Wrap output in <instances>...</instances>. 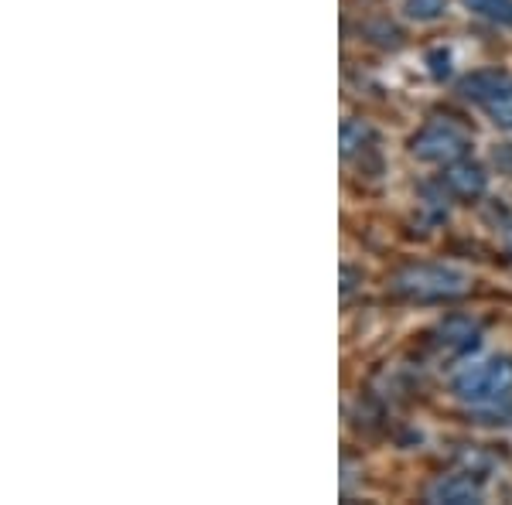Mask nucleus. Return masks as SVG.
<instances>
[{"label":"nucleus","mask_w":512,"mask_h":505,"mask_svg":"<svg viewBox=\"0 0 512 505\" xmlns=\"http://www.w3.org/2000/svg\"><path fill=\"white\" fill-rule=\"evenodd\" d=\"M403 11H407V18H414V21H434L444 14V0H407Z\"/></svg>","instance_id":"9d476101"},{"label":"nucleus","mask_w":512,"mask_h":505,"mask_svg":"<svg viewBox=\"0 0 512 505\" xmlns=\"http://www.w3.org/2000/svg\"><path fill=\"white\" fill-rule=\"evenodd\" d=\"M468 287L472 277L451 263H414V267H403L393 280L396 294L420 304L454 301V297H465Z\"/></svg>","instance_id":"f03ea898"},{"label":"nucleus","mask_w":512,"mask_h":505,"mask_svg":"<svg viewBox=\"0 0 512 505\" xmlns=\"http://www.w3.org/2000/svg\"><path fill=\"white\" fill-rule=\"evenodd\" d=\"M461 7L468 14H475V18L512 28V0H461Z\"/></svg>","instance_id":"6e6552de"},{"label":"nucleus","mask_w":512,"mask_h":505,"mask_svg":"<svg viewBox=\"0 0 512 505\" xmlns=\"http://www.w3.org/2000/svg\"><path fill=\"white\" fill-rule=\"evenodd\" d=\"M431 342L444 359H465V355L475 352L478 342H482V325H478L472 314H448V318L434 328Z\"/></svg>","instance_id":"39448f33"},{"label":"nucleus","mask_w":512,"mask_h":505,"mask_svg":"<svg viewBox=\"0 0 512 505\" xmlns=\"http://www.w3.org/2000/svg\"><path fill=\"white\" fill-rule=\"evenodd\" d=\"M451 393L461 403L478 410H492L512 400V359L509 355H492L482 362H468L454 372Z\"/></svg>","instance_id":"f257e3e1"},{"label":"nucleus","mask_w":512,"mask_h":505,"mask_svg":"<svg viewBox=\"0 0 512 505\" xmlns=\"http://www.w3.org/2000/svg\"><path fill=\"white\" fill-rule=\"evenodd\" d=\"M458 93L468 99V103H478L485 110L495 127L512 130V79L506 72L495 69H482L472 72V76L461 79Z\"/></svg>","instance_id":"7ed1b4c3"},{"label":"nucleus","mask_w":512,"mask_h":505,"mask_svg":"<svg viewBox=\"0 0 512 505\" xmlns=\"http://www.w3.org/2000/svg\"><path fill=\"white\" fill-rule=\"evenodd\" d=\"M369 147H373V130H369V123L345 120V127H342V154L355 157V154L369 151Z\"/></svg>","instance_id":"1a4fd4ad"},{"label":"nucleus","mask_w":512,"mask_h":505,"mask_svg":"<svg viewBox=\"0 0 512 505\" xmlns=\"http://www.w3.org/2000/svg\"><path fill=\"white\" fill-rule=\"evenodd\" d=\"M444 185H448V192L451 195H458V198H482L485 195V185H489V175H485V168L482 164H475V161H454L448 164V171H444Z\"/></svg>","instance_id":"0eeeda50"},{"label":"nucleus","mask_w":512,"mask_h":505,"mask_svg":"<svg viewBox=\"0 0 512 505\" xmlns=\"http://www.w3.org/2000/svg\"><path fill=\"white\" fill-rule=\"evenodd\" d=\"M468 147H472V137H468L461 127L448 123V120L427 123V127L420 130L414 140H410V151H414L417 161L441 164V168H448V164L461 161V157L468 154Z\"/></svg>","instance_id":"20e7f679"},{"label":"nucleus","mask_w":512,"mask_h":505,"mask_svg":"<svg viewBox=\"0 0 512 505\" xmlns=\"http://www.w3.org/2000/svg\"><path fill=\"white\" fill-rule=\"evenodd\" d=\"M502 212V209H499ZM499 233H502V239L509 243V250H512V215L509 212H502V219H499Z\"/></svg>","instance_id":"9b49d317"},{"label":"nucleus","mask_w":512,"mask_h":505,"mask_svg":"<svg viewBox=\"0 0 512 505\" xmlns=\"http://www.w3.org/2000/svg\"><path fill=\"white\" fill-rule=\"evenodd\" d=\"M427 502L437 505H478L485 502V482L468 471H454V475H441L427 488Z\"/></svg>","instance_id":"423d86ee"}]
</instances>
